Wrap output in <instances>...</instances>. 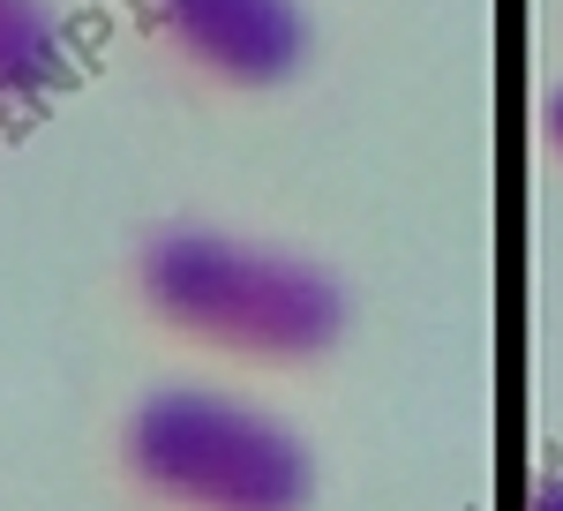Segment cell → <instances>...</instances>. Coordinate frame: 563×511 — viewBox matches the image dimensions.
Masks as SVG:
<instances>
[{
    "label": "cell",
    "mask_w": 563,
    "mask_h": 511,
    "mask_svg": "<svg viewBox=\"0 0 563 511\" xmlns=\"http://www.w3.org/2000/svg\"><path fill=\"white\" fill-rule=\"evenodd\" d=\"M113 467L151 511H316V459L301 436L203 383L143 391L121 414Z\"/></svg>",
    "instance_id": "2"
},
{
    "label": "cell",
    "mask_w": 563,
    "mask_h": 511,
    "mask_svg": "<svg viewBox=\"0 0 563 511\" xmlns=\"http://www.w3.org/2000/svg\"><path fill=\"white\" fill-rule=\"evenodd\" d=\"M541 143H549V159L563 166V84H549V98H541Z\"/></svg>",
    "instance_id": "5"
},
{
    "label": "cell",
    "mask_w": 563,
    "mask_h": 511,
    "mask_svg": "<svg viewBox=\"0 0 563 511\" xmlns=\"http://www.w3.org/2000/svg\"><path fill=\"white\" fill-rule=\"evenodd\" d=\"M129 294L158 331L263 369L323 361L353 324L339 271L225 226H151L129 249Z\"/></svg>",
    "instance_id": "1"
},
{
    "label": "cell",
    "mask_w": 563,
    "mask_h": 511,
    "mask_svg": "<svg viewBox=\"0 0 563 511\" xmlns=\"http://www.w3.org/2000/svg\"><path fill=\"white\" fill-rule=\"evenodd\" d=\"M533 511H563V474H549V481H541V497H533Z\"/></svg>",
    "instance_id": "6"
},
{
    "label": "cell",
    "mask_w": 563,
    "mask_h": 511,
    "mask_svg": "<svg viewBox=\"0 0 563 511\" xmlns=\"http://www.w3.org/2000/svg\"><path fill=\"white\" fill-rule=\"evenodd\" d=\"M143 31L218 90H278L308 61L301 0H143Z\"/></svg>",
    "instance_id": "3"
},
{
    "label": "cell",
    "mask_w": 563,
    "mask_h": 511,
    "mask_svg": "<svg viewBox=\"0 0 563 511\" xmlns=\"http://www.w3.org/2000/svg\"><path fill=\"white\" fill-rule=\"evenodd\" d=\"M68 76V31L53 0H0V106H31Z\"/></svg>",
    "instance_id": "4"
}]
</instances>
